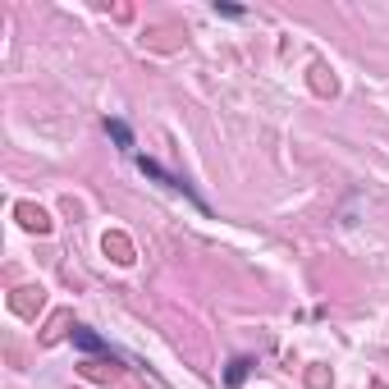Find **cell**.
<instances>
[{
  "instance_id": "1",
  "label": "cell",
  "mask_w": 389,
  "mask_h": 389,
  "mask_svg": "<svg viewBox=\"0 0 389 389\" xmlns=\"http://www.w3.org/2000/svg\"><path fill=\"white\" fill-rule=\"evenodd\" d=\"M14 215L23 220V229H37V234H46V229H51L46 211H42V206H32V202H18V206H14Z\"/></svg>"
},
{
  "instance_id": "2",
  "label": "cell",
  "mask_w": 389,
  "mask_h": 389,
  "mask_svg": "<svg viewBox=\"0 0 389 389\" xmlns=\"http://www.w3.org/2000/svg\"><path fill=\"white\" fill-rule=\"evenodd\" d=\"M105 252H115V261H133V247L124 234H105Z\"/></svg>"
},
{
  "instance_id": "3",
  "label": "cell",
  "mask_w": 389,
  "mask_h": 389,
  "mask_svg": "<svg viewBox=\"0 0 389 389\" xmlns=\"http://www.w3.org/2000/svg\"><path fill=\"white\" fill-rule=\"evenodd\" d=\"M32 293H37V289H18V298H14V312L18 316H32L37 307H42V302H32Z\"/></svg>"
}]
</instances>
